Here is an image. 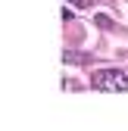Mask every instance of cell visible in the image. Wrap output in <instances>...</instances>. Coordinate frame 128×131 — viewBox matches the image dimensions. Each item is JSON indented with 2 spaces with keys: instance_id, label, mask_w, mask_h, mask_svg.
<instances>
[{
  "instance_id": "cell-1",
  "label": "cell",
  "mask_w": 128,
  "mask_h": 131,
  "mask_svg": "<svg viewBox=\"0 0 128 131\" xmlns=\"http://www.w3.org/2000/svg\"><path fill=\"white\" fill-rule=\"evenodd\" d=\"M91 84H94V91H103V94H125L128 69H100V72H94Z\"/></svg>"
},
{
  "instance_id": "cell-2",
  "label": "cell",
  "mask_w": 128,
  "mask_h": 131,
  "mask_svg": "<svg viewBox=\"0 0 128 131\" xmlns=\"http://www.w3.org/2000/svg\"><path fill=\"white\" fill-rule=\"evenodd\" d=\"M69 3H75V6H78V9H88V6H91V3H94V0H69Z\"/></svg>"
}]
</instances>
